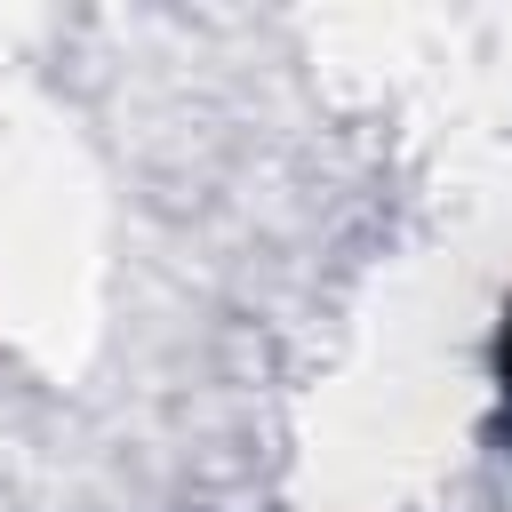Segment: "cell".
<instances>
[{
	"instance_id": "1",
	"label": "cell",
	"mask_w": 512,
	"mask_h": 512,
	"mask_svg": "<svg viewBox=\"0 0 512 512\" xmlns=\"http://www.w3.org/2000/svg\"><path fill=\"white\" fill-rule=\"evenodd\" d=\"M488 368H496V384L512 392V296H504V312H496V336H488Z\"/></svg>"
}]
</instances>
